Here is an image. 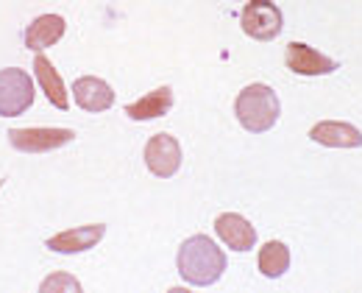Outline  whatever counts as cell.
Returning <instances> with one entry per match:
<instances>
[{"label":"cell","instance_id":"15","mask_svg":"<svg viewBox=\"0 0 362 293\" xmlns=\"http://www.w3.org/2000/svg\"><path fill=\"white\" fill-rule=\"evenodd\" d=\"M290 268V248L281 241H268L259 251V271L268 280H279Z\"/></svg>","mask_w":362,"mask_h":293},{"label":"cell","instance_id":"12","mask_svg":"<svg viewBox=\"0 0 362 293\" xmlns=\"http://www.w3.org/2000/svg\"><path fill=\"white\" fill-rule=\"evenodd\" d=\"M64 37V17L59 14H42L25 28V48L45 50L56 45Z\"/></svg>","mask_w":362,"mask_h":293},{"label":"cell","instance_id":"6","mask_svg":"<svg viewBox=\"0 0 362 293\" xmlns=\"http://www.w3.org/2000/svg\"><path fill=\"white\" fill-rule=\"evenodd\" d=\"M145 165L153 176L170 179L181 168V146L173 134H153L145 146Z\"/></svg>","mask_w":362,"mask_h":293},{"label":"cell","instance_id":"8","mask_svg":"<svg viewBox=\"0 0 362 293\" xmlns=\"http://www.w3.org/2000/svg\"><path fill=\"white\" fill-rule=\"evenodd\" d=\"M73 98L84 112H106L115 103V90L98 79V76H81L73 81Z\"/></svg>","mask_w":362,"mask_h":293},{"label":"cell","instance_id":"4","mask_svg":"<svg viewBox=\"0 0 362 293\" xmlns=\"http://www.w3.org/2000/svg\"><path fill=\"white\" fill-rule=\"evenodd\" d=\"M240 23H243V31L251 40H259V42L276 40L284 28V17H281V11L273 0H248V6L243 8Z\"/></svg>","mask_w":362,"mask_h":293},{"label":"cell","instance_id":"13","mask_svg":"<svg viewBox=\"0 0 362 293\" xmlns=\"http://www.w3.org/2000/svg\"><path fill=\"white\" fill-rule=\"evenodd\" d=\"M34 73H37V81H40V87H42V93L47 96V100H50L56 109H67V106H70L67 87H64L59 70L53 67V62H50L47 56H42V53H37V59H34Z\"/></svg>","mask_w":362,"mask_h":293},{"label":"cell","instance_id":"16","mask_svg":"<svg viewBox=\"0 0 362 293\" xmlns=\"http://www.w3.org/2000/svg\"><path fill=\"white\" fill-rule=\"evenodd\" d=\"M42 293H53V291H81V282L76 280V277H70V274H53V277H47L45 282H42Z\"/></svg>","mask_w":362,"mask_h":293},{"label":"cell","instance_id":"11","mask_svg":"<svg viewBox=\"0 0 362 293\" xmlns=\"http://www.w3.org/2000/svg\"><path fill=\"white\" fill-rule=\"evenodd\" d=\"M310 140H315L326 148H360L362 132L351 123H340V120H323L310 129Z\"/></svg>","mask_w":362,"mask_h":293},{"label":"cell","instance_id":"14","mask_svg":"<svg viewBox=\"0 0 362 293\" xmlns=\"http://www.w3.org/2000/svg\"><path fill=\"white\" fill-rule=\"evenodd\" d=\"M173 109V90L170 87H159L148 96H142L139 100L126 106V115L132 120H153V117H162Z\"/></svg>","mask_w":362,"mask_h":293},{"label":"cell","instance_id":"17","mask_svg":"<svg viewBox=\"0 0 362 293\" xmlns=\"http://www.w3.org/2000/svg\"><path fill=\"white\" fill-rule=\"evenodd\" d=\"M0 188H3V182H0Z\"/></svg>","mask_w":362,"mask_h":293},{"label":"cell","instance_id":"10","mask_svg":"<svg viewBox=\"0 0 362 293\" xmlns=\"http://www.w3.org/2000/svg\"><path fill=\"white\" fill-rule=\"evenodd\" d=\"M215 232L231 251H248L257 246V229L237 212H226V215H218L215 221Z\"/></svg>","mask_w":362,"mask_h":293},{"label":"cell","instance_id":"5","mask_svg":"<svg viewBox=\"0 0 362 293\" xmlns=\"http://www.w3.org/2000/svg\"><path fill=\"white\" fill-rule=\"evenodd\" d=\"M73 132L70 129H53V126H34V129H11L8 132V143L23 151V154H47L56 148L73 143Z\"/></svg>","mask_w":362,"mask_h":293},{"label":"cell","instance_id":"9","mask_svg":"<svg viewBox=\"0 0 362 293\" xmlns=\"http://www.w3.org/2000/svg\"><path fill=\"white\" fill-rule=\"evenodd\" d=\"M103 235H106L103 224L76 226V229H67V232H59V235L47 238V248L56 251V254H78V251H87L95 243H100Z\"/></svg>","mask_w":362,"mask_h":293},{"label":"cell","instance_id":"3","mask_svg":"<svg viewBox=\"0 0 362 293\" xmlns=\"http://www.w3.org/2000/svg\"><path fill=\"white\" fill-rule=\"evenodd\" d=\"M34 103V81L20 67L0 70V117H17Z\"/></svg>","mask_w":362,"mask_h":293},{"label":"cell","instance_id":"7","mask_svg":"<svg viewBox=\"0 0 362 293\" xmlns=\"http://www.w3.org/2000/svg\"><path fill=\"white\" fill-rule=\"evenodd\" d=\"M284 62L298 76H329L337 70V62L304 42H290L284 50Z\"/></svg>","mask_w":362,"mask_h":293},{"label":"cell","instance_id":"2","mask_svg":"<svg viewBox=\"0 0 362 293\" xmlns=\"http://www.w3.org/2000/svg\"><path fill=\"white\" fill-rule=\"evenodd\" d=\"M234 112H237V120L245 132L251 134H262V132H271L281 115V103L279 96L273 93V87L268 84H248L234 103Z\"/></svg>","mask_w":362,"mask_h":293},{"label":"cell","instance_id":"1","mask_svg":"<svg viewBox=\"0 0 362 293\" xmlns=\"http://www.w3.org/2000/svg\"><path fill=\"white\" fill-rule=\"evenodd\" d=\"M179 274L184 277V282L189 285H198V288H206V285H215L223 271H226V254L223 248H218L212 238L206 235H192L187 238L179 248Z\"/></svg>","mask_w":362,"mask_h":293}]
</instances>
